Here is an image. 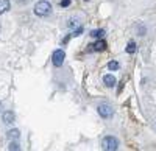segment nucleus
I'll list each match as a JSON object with an SVG mask.
<instances>
[{"instance_id": "nucleus-12", "label": "nucleus", "mask_w": 156, "mask_h": 151, "mask_svg": "<svg viewBox=\"0 0 156 151\" xmlns=\"http://www.w3.org/2000/svg\"><path fill=\"white\" fill-rule=\"evenodd\" d=\"M119 67H120V66H119V62H117V61H111L109 64H108V69H109V70H117Z\"/></svg>"}, {"instance_id": "nucleus-1", "label": "nucleus", "mask_w": 156, "mask_h": 151, "mask_svg": "<svg viewBox=\"0 0 156 151\" xmlns=\"http://www.w3.org/2000/svg\"><path fill=\"white\" fill-rule=\"evenodd\" d=\"M51 11V5L47 2V0H41V2H37L34 5V14L39 16V17H45L50 14Z\"/></svg>"}, {"instance_id": "nucleus-6", "label": "nucleus", "mask_w": 156, "mask_h": 151, "mask_svg": "<svg viewBox=\"0 0 156 151\" xmlns=\"http://www.w3.org/2000/svg\"><path fill=\"white\" fill-rule=\"evenodd\" d=\"M103 83H105L106 87H114L117 80H115L114 75H105V77H103Z\"/></svg>"}, {"instance_id": "nucleus-3", "label": "nucleus", "mask_w": 156, "mask_h": 151, "mask_svg": "<svg viewBox=\"0 0 156 151\" xmlns=\"http://www.w3.org/2000/svg\"><path fill=\"white\" fill-rule=\"evenodd\" d=\"M64 59H66V53H64V50H61V48L55 50L53 55H51V62H53L55 67H61Z\"/></svg>"}, {"instance_id": "nucleus-8", "label": "nucleus", "mask_w": 156, "mask_h": 151, "mask_svg": "<svg viewBox=\"0 0 156 151\" xmlns=\"http://www.w3.org/2000/svg\"><path fill=\"white\" fill-rule=\"evenodd\" d=\"M6 137H8L9 140H16V139H19V137H20V131L19 129H11V131L6 132Z\"/></svg>"}, {"instance_id": "nucleus-5", "label": "nucleus", "mask_w": 156, "mask_h": 151, "mask_svg": "<svg viewBox=\"0 0 156 151\" xmlns=\"http://www.w3.org/2000/svg\"><path fill=\"white\" fill-rule=\"evenodd\" d=\"M2 120L5 125H9L14 122V114H12V111H5L3 114H2Z\"/></svg>"}, {"instance_id": "nucleus-9", "label": "nucleus", "mask_w": 156, "mask_h": 151, "mask_svg": "<svg viewBox=\"0 0 156 151\" xmlns=\"http://www.w3.org/2000/svg\"><path fill=\"white\" fill-rule=\"evenodd\" d=\"M11 3H9V0H0V14H3V12H6L9 9Z\"/></svg>"}, {"instance_id": "nucleus-7", "label": "nucleus", "mask_w": 156, "mask_h": 151, "mask_svg": "<svg viewBox=\"0 0 156 151\" xmlns=\"http://www.w3.org/2000/svg\"><path fill=\"white\" fill-rule=\"evenodd\" d=\"M90 47H92L94 52H103V50H106V42L103 41V39H98L95 44H92Z\"/></svg>"}, {"instance_id": "nucleus-14", "label": "nucleus", "mask_w": 156, "mask_h": 151, "mask_svg": "<svg viewBox=\"0 0 156 151\" xmlns=\"http://www.w3.org/2000/svg\"><path fill=\"white\" fill-rule=\"evenodd\" d=\"M69 5H70V0H61V6L66 8V6H69Z\"/></svg>"}, {"instance_id": "nucleus-4", "label": "nucleus", "mask_w": 156, "mask_h": 151, "mask_svg": "<svg viewBox=\"0 0 156 151\" xmlns=\"http://www.w3.org/2000/svg\"><path fill=\"white\" fill-rule=\"evenodd\" d=\"M97 112H98V115H100V117H103V118H109V117H112V114H114V109H112L108 103H101V105L97 108Z\"/></svg>"}, {"instance_id": "nucleus-2", "label": "nucleus", "mask_w": 156, "mask_h": 151, "mask_svg": "<svg viewBox=\"0 0 156 151\" xmlns=\"http://www.w3.org/2000/svg\"><path fill=\"white\" fill-rule=\"evenodd\" d=\"M101 148L105 151H115L117 148H119V140L112 136H106L105 139L101 140Z\"/></svg>"}, {"instance_id": "nucleus-10", "label": "nucleus", "mask_w": 156, "mask_h": 151, "mask_svg": "<svg viewBox=\"0 0 156 151\" xmlns=\"http://www.w3.org/2000/svg\"><path fill=\"white\" fill-rule=\"evenodd\" d=\"M90 36L97 37V39H101V37L105 36V30H94V31H90Z\"/></svg>"}, {"instance_id": "nucleus-11", "label": "nucleus", "mask_w": 156, "mask_h": 151, "mask_svg": "<svg viewBox=\"0 0 156 151\" xmlns=\"http://www.w3.org/2000/svg\"><path fill=\"white\" fill-rule=\"evenodd\" d=\"M134 52H136V44H134L133 41H129V42H128V47H126V53L133 55Z\"/></svg>"}, {"instance_id": "nucleus-13", "label": "nucleus", "mask_w": 156, "mask_h": 151, "mask_svg": "<svg viewBox=\"0 0 156 151\" xmlns=\"http://www.w3.org/2000/svg\"><path fill=\"white\" fill-rule=\"evenodd\" d=\"M8 149H14V151H17V149H20V146H19V143H16V142H11L9 143V146H8Z\"/></svg>"}, {"instance_id": "nucleus-15", "label": "nucleus", "mask_w": 156, "mask_h": 151, "mask_svg": "<svg viewBox=\"0 0 156 151\" xmlns=\"http://www.w3.org/2000/svg\"><path fill=\"white\" fill-rule=\"evenodd\" d=\"M0 108H2V103H0Z\"/></svg>"}]
</instances>
